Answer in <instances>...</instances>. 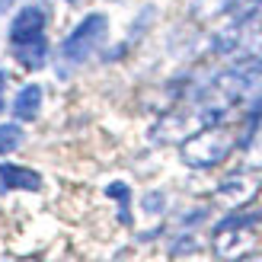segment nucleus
I'll return each mask as SVG.
<instances>
[{
    "instance_id": "obj_1",
    "label": "nucleus",
    "mask_w": 262,
    "mask_h": 262,
    "mask_svg": "<svg viewBox=\"0 0 262 262\" xmlns=\"http://www.w3.org/2000/svg\"><path fill=\"white\" fill-rule=\"evenodd\" d=\"M106 35H109V16H106V13H86V16L77 23L68 35H64V42L58 48L61 74L86 64L99 51V45L106 42Z\"/></svg>"
},
{
    "instance_id": "obj_2",
    "label": "nucleus",
    "mask_w": 262,
    "mask_h": 262,
    "mask_svg": "<svg viewBox=\"0 0 262 262\" xmlns=\"http://www.w3.org/2000/svg\"><path fill=\"white\" fill-rule=\"evenodd\" d=\"M237 147V135L227 128V125H208L199 128L195 135H189L182 141V160H186L192 169H211L221 166L233 154Z\"/></svg>"
},
{
    "instance_id": "obj_3",
    "label": "nucleus",
    "mask_w": 262,
    "mask_h": 262,
    "mask_svg": "<svg viewBox=\"0 0 262 262\" xmlns=\"http://www.w3.org/2000/svg\"><path fill=\"white\" fill-rule=\"evenodd\" d=\"M45 26H48V10L42 4H26V7H19L16 13H13L7 38H10V45L32 42V38L45 35Z\"/></svg>"
},
{
    "instance_id": "obj_4",
    "label": "nucleus",
    "mask_w": 262,
    "mask_h": 262,
    "mask_svg": "<svg viewBox=\"0 0 262 262\" xmlns=\"http://www.w3.org/2000/svg\"><path fill=\"white\" fill-rule=\"evenodd\" d=\"M214 250L221 259H240L256 250V233L253 227H224L214 230Z\"/></svg>"
},
{
    "instance_id": "obj_5",
    "label": "nucleus",
    "mask_w": 262,
    "mask_h": 262,
    "mask_svg": "<svg viewBox=\"0 0 262 262\" xmlns=\"http://www.w3.org/2000/svg\"><path fill=\"white\" fill-rule=\"evenodd\" d=\"M0 186L7 192H38L42 176H38V169L23 163H0Z\"/></svg>"
},
{
    "instance_id": "obj_6",
    "label": "nucleus",
    "mask_w": 262,
    "mask_h": 262,
    "mask_svg": "<svg viewBox=\"0 0 262 262\" xmlns=\"http://www.w3.org/2000/svg\"><path fill=\"white\" fill-rule=\"evenodd\" d=\"M42 86L38 83H26V86H19V93L13 96V106H10V112H13V119L16 122H35L38 119V112H42Z\"/></svg>"
},
{
    "instance_id": "obj_7",
    "label": "nucleus",
    "mask_w": 262,
    "mask_h": 262,
    "mask_svg": "<svg viewBox=\"0 0 262 262\" xmlns=\"http://www.w3.org/2000/svg\"><path fill=\"white\" fill-rule=\"evenodd\" d=\"M10 48H13L16 64L26 71H38V68H45V61H48V38L45 35L32 38V42H23V45H10Z\"/></svg>"
},
{
    "instance_id": "obj_8",
    "label": "nucleus",
    "mask_w": 262,
    "mask_h": 262,
    "mask_svg": "<svg viewBox=\"0 0 262 262\" xmlns=\"http://www.w3.org/2000/svg\"><path fill=\"white\" fill-rule=\"evenodd\" d=\"M217 195H221V199H227V205L240 208V205H246V202L253 199V182L246 179V176H230L224 186L217 189Z\"/></svg>"
},
{
    "instance_id": "obj_9",
    "label": "nucleus",
    "mask_w": 262,
    "mask_h": 262,
    "mask_svg": "<svg viewBox=\"0 0 262 262\" xmlns=\"http://www.w3.org/2000/svg\"><path fill=\"white\" fill-rule=\"evenodd\" d=\"M23 141H26V131L19 122H7V125H0V157H7L13 150H19L23 147Z\"/></svg>"
},
{
    "instance_id": "obj_10",
    "label": "nucleus",
    "mask_w": 262,
    "mask_h": 262,
    "mask_svg": "<svg viewBox=\"0 0 262 262\" xmlns=\"http://www.w3.org/2000/svg\"><path fill=\"white\" fill-rule=\"evenodd\" d=\"M106 195H109V199H119V205H122V211H119V217H122V224H131V214H128L131 189L125 186V182H112V186L106 189Z\"/></svg>"
},
{
    "instance_id": "obj_11",
    "label": "nucleus",
    "mask_w": 262,
    "mask_h": 262,
    "mask_svg": "<svg viewBox=\"0 0 262 262\" xmlns=\"http://www.w3.org/2000/svg\"><path fill=\"white\" fill-rule=\"evenodd\" d=\"M163 208H166V202H163V195H160V192L144 195V211H147V214H160Z\"/></svg>"
},
{
    "instance_id": "obj_12",
    "label": "nucleus",
    "mask_w": 262,
    "mask_h": 262,
    "mask_svg": "<svg viewBox=\"0 0 262 262\" xmlns=\"http://www.w3.org/2000/svg\"><path fill=\"white\" fill-rule=\"evenodd\" d=\"M7 83H10V74L0 68V112H4V106H7V102H4V90H7Z\"/></svg>"
},
{
    "instance_id": "obj_13",
    "label": "nucleus",
    "mask_w": 262,
    "mask_h": 262,
    "mask_svg": "<svg viewBox=\"0 0 262 262\" xmlns=\"http://www.w3.org/2000/svg\"><path fill=\"white\" fill-rule=\"evenodd\" d=\"M13 10V0H0V16H4V13H10Z\"/></svg>"
},
{
    "instance_id": "obj_14",
    "label": "nucleus",
    "mask_w": 262,
    "mask_h": 262,
    "mask_svg": "<svg viewBox=\"0 0 262 262\" xmlns=\"http://www.w3.org/2000/svg\"><path fill=\"white\" fill-rule=\"evenodd\" d=\"M64 4H77V0H64Z\"/></svg>"
}]
</instances>
